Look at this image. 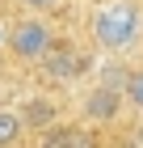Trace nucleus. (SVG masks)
I'll return each instance as SVG.
<instances>
[{"mask_svg": "<svg viewBox=\"0 0 143 148\" xmlns=\"http://www.w3.org/2000/svg\"><path fill=\"white\" fill-rule=\"evenodd\" d=\"M88 34L105 55L131 51L143 34V4L139 0H101L88 13Z\"/></svg>", "mask_w": 143, "mask_h": 148, "instance_id": "f257e3e1", "label": "nucleus"}, {"mask_svg": "<svg viewBox=\"0 0 143 148\" xmlns=\"http://www.w3.org/2000/svg\"><path fill=\"white\" fill-rule=\"evenodd\" d=\"M122 93H126V102L143 114V64H139V68H131L126 76H122Z\"/></svg>", "mask_w": 143, "mask_h": 148, "instance_id": "39448f33", "label": "nucleus"}, {"mask_svg": "<svg viewBox=\"0 0 143 148\" xmlns=\"http://www.w3.org/2000/svg\"><path fill=\"white\" fill-rule=\"evenodd\" d=\"M131 140H135V144L143 148V119H139V127H135V131H131Z\"/></svg>", "mask_w": 143, "mask_h": 148, "instance_id": "6e6552de", "label": "nucleus"}, {"mask_svg": "<svg viewBox=\"0 0 143 148\" xmlns=\"http://www.w3.org/2000/svg\"><path fill=\"white\" fill-rule=\"evenodd\" d=\"M21 9H34V13H51V9H59L63 0H17Z\"/></svg>", "mask_w": 143, "mask_h": 148, "instance_id": "423d86ee", "label": "nucleus"}, {"mask_svg": "<svg viewBox=\"0 0 143 148\" xmlns=\"http://www.w3.org/2000/svg\"><path fill=\"white\" fill-rule=\"evenodd\" d=\"M55 25L38 17L30 9V17H9V47H4V55H13L17 64H42L51 55V47H55Z\"/></svg>", "mask_w": 143, "mask_h": 148, "instance_id": "f03ea898", "label": "nucleus"}, {"mask_svg": "<svg viewBox=\"0 0 143 148\" xmlns=\"http://www.w3.org/2000/svg\"><path fill=\"white\" fill-rule=\"evenodd\" d=\"M4 47H9V17L0 13V51H4Z\"/></svg>", "mask_w": 143, "mask_h": 148, "instance_id": "0eeeda50", "label": "nucleus"}, {"mask_svg": "<svg viewBox=\"0 0 143 148\" xmlns=\"http://www.w3.org/2000/svg\"><path fill=\"white\" fill-rule=\"evenodd\" d=\"M122 97L126 93L118 85H88L84 102H80V119L84 123H114L118 110H122Z\"/></svg>", "mask_w": 143, "mask_h": 148, "instance_id": "7ed1b4c3", "label": "nucleus"}, {"mask_svg": "<svg viewBox=\"0 0 143 148\" xmlns=\"http://www.w3.org/2000/svg\"><path fill=\"white\" fill-rule=\"evenodd\" d=\"M30 131V119H25L21 106H4L0 102V144H17Z\"/></svg>", "mask_w": 143, "mask_h": 148, "instance_id": "20e7f679", "label": "nucleus"}]
</instances>
